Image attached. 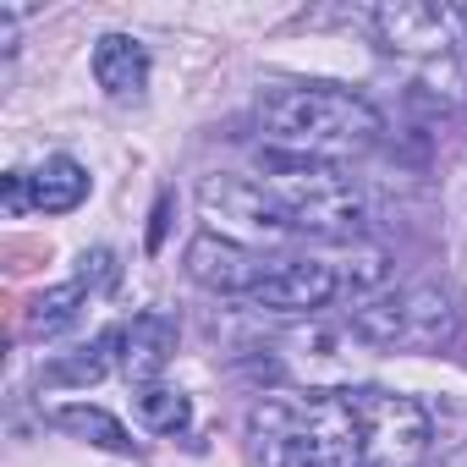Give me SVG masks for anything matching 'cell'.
<instances>
[{
    "mask_svg": "<svg viewBox=\"0 0 467 467\" xmlns=\"http://www.w3.org/2000/svg\"><path fill=\"white\" fill-rule=\"evenodd\" d=\"M0 198H6V214H23V209H34L28 171H6V176H0Z\"/></svg>",
    "mask_w": 467,
    "mask_h": 467,
    "instance_id": "cell-18",
    "label": "cell"
},
{
    "mask_svg": "<svg viewBox=\"0 0 467 467\" xmlns=\"http://www.w3.org/2000/svg\"><path fill=\"white\" fill-rule=\"evenodd\" d=\"M374 34L390 56H418V61H434V56H451L462 39H456V12L445 6H429V0H390V6H374Z\"/></svg>",
    "mask_w": 467,
    "mask_h": 467,
    "instance_id": "cell-8",
    "label": "cell"
},
{
    "mask_svg": "<svg viewBox=\"0 0 467 467\" xmlns=\"http://www.w3.org/2000/svg\"><path fill=\"white\" fill-rule=\"evenodd\" d=\"M110 352H121V325H110V330H105L94 347H83L78 358L50 363V368H45V379H50V385H94V379H105V374H110V363H116Z\"/></svg>",
    "mask_w": 467,
    "mask_h": 467,
    "instance_id": "cell-14",
    "label": "cell"
},
{
    "mask_svg": "<svg viewBox=\"0 0 467 467\" xmlns=\"http://www.w3.org/2000/svg\"><path fill=\"white\" fill-rule=\"evenodd\" d=\"M94 83L110 99H143V88H149V50L132 34H105L94 45Z\"/></svg>",
    "mask_w": 467,
    "mask_h": 467,
    "instance_id": "cell-11",
    "label": "cell"
},
{
    "mask_svg": "<svg viewBox=\"0 0 467 467\" xmlns=\"http://www.w3.org/2000/svg\"><path fill=\"white\" fill-rule=\"evenodd\" d=\"M165 214H171V198H160V209H154V225H149V248H160V237H165Z\"/></svg>",
    "mask_w": 467,
    "mask_h": 467,
    "instance_id": "cell-19",
    "label": "cell"
},
{
    "mask_svg": "<svg viewBox=\"0 0 467 467\" xmlns=\"http://www.w3.org/2000/svg\"><path fill=\"white\" fill-rule=\"evenodd\" d=\"M347 325L358 341L385 347V352H440L456 341V308L434 286H401V292L363 297Z\"/></svg>",
    "mask_w": 467,
    "mask_h": 467,
    "instance_id": "cell-4",
    "label": "cell"
},
{
    "mask_svg": "<svg viewBox=\"0 0 467 467\" xmlns=\"http://www.w3.org/2000/svg\"><path fill=\"white\" fill-rule=\"evenodd\" d=\"M171 352H176V319H165V314H138L132 325H121V352H116V363H121V374H127L132 385H160V368L171 363Z\"/></svg>",
    "mask_w": 467,
    "mask_h": 467,
    "instance_id": "cell-10",
    "label": "cell"
},
{
    "mask_svg": "<svg viewBox=\"0 0 467 467\" xmlns=\"http://www.w3.org/2000/svg\"><path fill=\"white\" fill-rule=\"evenodd\" d=\"M259 187L286 209V220L297 231H314V237H358L363 220H368L358 182L341 176L330 160H308V154H286V149L265 143Z\"/></svg>",
    "mask_w": 467,
    "mask_h": 467,
    "instance_id": "cell-3",
    "label": "cell"
},
{
    "mask_svg": "<svg viewBox=\"0 0 467 467\" xmlns=\"http://www.w3.org/2000/svg\"><path fill=\"white\" fill-rule=\"evenodd\" d=\"M132 407H138L143 429H154V434H182L192 423V401L182 390H171V385H138Z\"/></svg>",
    "mask_w": 467,
    "mask_h": 467,
    "instance_id": "cell-15",
    "label": "cell"
},
{
    "mask_svg": "<svg viewBox=\"0 0 467 467\" xmlns=\"http://www.w3.org/2000/svg\"><path fill=\"white\" fill-rule=\"evenodd\" d=\"M83 308H88V286L83 281H67V286H50V292H39L34 303H28V336H61V330H72L78 319H83Z\"/></svg>",
    "mask_w": 467,
    "mask_h": 467,
    "instance_id": "cell-13",
    "label": "cell"
},
{
    "mask_svg": "<svg viewBox=\"0 0 467 467\" xmlns=\"http://www.w3.org/2000/svg\"><path fill=\"white\" fill-rule=\"evenodd\" d=\"M347 407L363 434V467H418L434 451V418L423 401L363 385V390H347Z\"/></svg>",
    "mask_w": 467,
    "mask_h": 467,
    "instance_id": "cell-5",
    "label": "cell"
},
{
    "mask_svg": "<svg viewBox=\"0 0 467 467\" xmlns=\"http://www.w3.org/2000/svg\"><path fill=\"white\" fill-rule=\"evenodd\" d=\"M78 265H83V270H78L83 286H116V254H110V248H94V254H83Z\"/></svg>",
    "mask_w": 467,
    "mask_h": 467,
    "instance_id": "cell-17",
    "label": "cell"
},
{
    "mask_svg": "<svg viewBox=\"0 0 467 467\" xmlns=\"http://www.w3.org/2000/svg\"><path fill=\"white\" fill-rule=\"evenodd\" d=\"M259 121H265V138L270 149H286V154H308V160H352V154H368L385 132L379 110L336 83H297V88H275L265 94L259 105Z\"/></svg>",
    "mask_w": 467,
    "mask_h": 467,
    "instance_id": "cell-2",
    "label": "cell"
},
{
    "mask_svg": "<svg viewBox=\"0 0 467 467\" xmlns=\"http://www.w3.org/2000/svg\"><path fill=\"white\" fill-rule=\"evenodd\" d=\"M28 187H34V209L67 214V209H78L88 198V171L72 154H50L39 171H28Z\"/></svg>",
    "mask_w": 467,
    "mask_h": 467,
    "instance_id": "cell-12",
    "label": "cell"
},
{
    "mask_svg": "<svg viewBox=\"0 0 467 467\" xmlns=\"http://www.w3.org/2000/svg\"><path fill=\"white\" fill-rule=\"evenodd\" d=\"M270 259L248 243H231L220 231H203V237L187 243V275L209 292H225V297H254L265 281H270Z\"/></svg>",
    "mask_w": 467,
    "mask_h": 467,
    "instance_id": "cell-9",
    "label": "cell"
},
{
    "mask_svg": "<svg viewBox=\"0 0 467 467\" xmlns=\"http://www.w3.org/2000/svg\"><path fill=\"white\" fill-rule=\"evenodd\" d=\"M440 467H467V451H456V456H445Z\"/></svg>",
    "mask_w": 467,
    "mask_h": 467,
    "instance_id": "cell-20",
    "label": "cell"
},
{
    "mask_svg": "<svg viewBox=\"0 0 467 467\" xmlns=\"http://www.w3.org/2000/svg\"><path fill=\"white\" fill-rule=\"evenodd\" d=\"M259 467H363V434L347 390H275L248 412Z\"/></svg>",
    "mask_w": 467,
    "mask_h": 467,
    "instance_id": "cell-1",
    "label": "cell"
},
{
    "mask_svg": "<svg viewBox=\"0 0 467 467\" xmlns=\"http://www.w3.org/2000/svg\"><path fill=\"white\" fill-rule=\"evenodd\" d=\"M56 423H61L67 434H78V440L99 445V451H132V434H127L105 407H83V401H72V407H61V412H56Z\"/></svg>",
    "mask_w": 467,
    "mask_h": 467,
    "instance_id": "cell-16",
    "label": "cell"
},
{
    "mask_svg": "<svg viewBox=\"0 0 467 467\" xmlns=\"http://www.w3.org/2000/svg\"><path fill=\"white\" fill-rule=\"evenodd\" d=\"M198 209L231 243H286V237H297L286 209L259 182H243V176H203L198 182Z\"/></svg>",
    "mask_w": 467,
    "mask_h": 467,
    "instance_id": "cell-6",
    "label": "cell"
},
{
    "mask_svg": "<svg viewBox=\"0 0 467 467\" xmlns=\"http://www.w3.org/2000/svg\"><path fill=\"white\" fill-rule=\"evenodd\" d=\"M336 297H352L341 259H314V254H303V259H281V265L270 270V281H265L248 303H254V308H270V314H319V308H330Z\"/></svg>",
    "mask_w": 467,
    "mask_h": 467,
    "instance_id": "cell-7",
    "label": "cell"
}]
</instances>
